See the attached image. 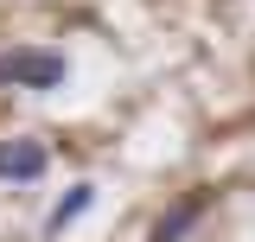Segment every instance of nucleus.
I'll list each match as a JSON object with an SVG mask.
<instances>
[{
	"label": "nucleus",
	"instance_id": "20e7f679",
	"mask_svg": "<svg viewBox=\"0 0 255 242\" xmlns=\"http://www.w3.org/2000/svg\"><path fill=\"white\" fill-rule=\"evenodd\" d=\"M90 204H96V185H70V191L58 198V211H51V230H64V223H77V217L90 211Z\"/></svg>",
	"mask_w": 255,
	"mask_h": 242
},
{
	"label": "nucleus",
	"instance_id": "7ed1b4c3",
	"mask_svg": "<svg viewBox=\"0 0 255 242\" xmlns=\"http://www.w3.org/2000/svg\"><path fill=\"white\" fill-rule=\"evenodd\" d=\"M204 204H211V191H191V198H179V204H172V211L153 223V236H147V242H185V230L204 217Z\"/></svg>",
	"mask_w": 255,
	"mask_h": 242
},
{
	"label": "nucleus",
	"instance_id": "f03ea898",
	"mask_svg": "<svg viewBox=\"0 0 255 242\" xmlns=\"http://www.w3.org/2000/svg\"><path fill=\"white\" fill-rule=\"evenodd\" d=\"M45 166H51V147L45 140H0V179L6 185H38L45 179Z\"/></svg>",
	"mask_w": 255,
	"mask_h": 242
},
{
	"label": "nucleus",
	"instance_id": "f257e3e1",
	"mask_svg": "<svg viewBox=\"0 0 255 242\" xmlns=\"http://www.w3.org/2000/svg\"><path fill=\"white\" fill-rule=\"evenodd\" d=\"M64 77H70V58L64 51H0V90H58Z\"/></svg>",
	"mask_w": 255,
	"mask_h": 242
}]
</instances>
